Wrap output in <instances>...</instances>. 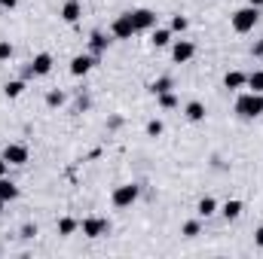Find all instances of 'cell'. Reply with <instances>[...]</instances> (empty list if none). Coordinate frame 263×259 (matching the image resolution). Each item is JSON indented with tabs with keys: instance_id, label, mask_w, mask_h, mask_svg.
<instances>
[{
	"instance_id": "34",
	"label": "cell",
	"mask_w": 263,
	"mask_h": 259,
	"mask_svg": "<svg viewBox=\"0 0 263 259\" xmlns=\"http://www.w3.org/2000/svg\"><path fill=\"white\" fill-rule=\"evenodd\" d=\"M248 3H251V6H263V0H248Z\"/></svg>"
},
{
	"instance_id": "28",
	"label": "cell",
	"mask_w": 263,
	"mask_h": 259,
	"mask_svg": "<svg viewBox=\"0 0 263 259\" xmlns=\"http://www.w3.org/2000/svg\"><path fill=\"white\" fill-rule=\"evenodd\" d=\"M172 31H181V34H184V31H187V18H184V15H175V18H172Z\"/></svg>"
},
{
	"instance_id": "3",
	"label": "cell",
	"mask_w": 263,
	"mask_h": 259,
	"mask_svg": "<svg viewBox=\"0 0 263 259\" xmlns=\"http://www.w3.org/2000/svg\"><path fill=\"white\" fill-rule=\"evenodd\" d=\"M80 229H83L86 238H101V235L110 232V223H107L104 217H86V220L80 223Z\"/></svg>"
},
{
	"instance_id": "4",
	"label": "cell",
	"mask_w": 263,
	"mask_h": 259,
	"mask_svg": "<svg viewBox=\"0 0 263 259\" xmlns=\"http://www.w3.org/2000/svg\"><path fill=\"white\" fill-rule=\"evenodd\" d=\"M110 31H114V37H117V40H132V37L138 34V31H135V21H132V12H123V15L114 21V28H110Z\"/></svg>"
},
{
	"instance_id": "11",
	"label": "cell",
	"mask_w": 263,
	"mask_h": 259,
	"mask_svg": "<svg viewBox=\"0 0 263 259\" xmlns=\"http://www.w3.org/2000/svg\"><path fill=\"white\" fill-rule=\"evenodd\" d=\"M107 43H110V40H107L104 34H98V31H95V34L89 37V52H92V55L98 58L101 52H107Z\"/></svg>"
},
{
	"instance_id": "27",
	"label": "cell",
	"mask_w": 263,
	"mask_h": 259,
	"mask_svg": "<svg viewBox=\"0 0 263 259\" xmlns=\"http://www.w3.org/2000/svg\"><path fill=\"white\" fill-rule=\"evenodd\" d=\"M184 235H187V238H196V235H199V223H196V220L184 223Z\"/></svg>"
},
{
	"instance_id": "10",
	"label": "cell",
	"mask_w": 263,
	"mask_h": 259,
	"mask_svg": "<svg viewBox=\"0 0 263 259\" xmlns=\"http://www.w3.org/2000/svg\"><path fill=\"white\" fill-rule=\"evenodd\" d=\"M92 64H95V55H77V58L70 61V73H73V76H86V73L92 70Z\"/></svg>"
},
{
	"instance_id": "13",
	"label": "cell",
	"mask_w": 263,
	"mask_h": 259,
	"mask_svg": "<svg viewBox=\"0 0 263 259\" xmlns=\"http://www.w3.org/2000/svg\"><path fill=\"white\" fill-rule=\"evenodd\" d=\"M156 49H162V46H168L172 43V28H153V40H150Z\"/></svg>"
},
{
	"instance_id": "25",
	"label": "cell",
	"mask_w": 263,
	"mask_h": 259,
	"mask_svg": "<svg viewBox=\"0 0 263 259\" xmlns=\"http://www.w3.org/2000/svg\"><path fill=\"white\" fill-rule=\"evenodd\" d=\"M147 134H150V137H159V134H162V122H159V119H150V122H147Z\"/></svg>"
},
{
	"instance_id": "21",
	"label": "cell",
	"mask_w": 263,
	"mask_h": 259,
	"mask_svg": "<svg viewBox=\"0 0 263 259\" xmlns=\"http://www.w3.org/2000/svg\"><path fill=\"white\" fill-rule=\"evenodd\" d=\"M248 89H251V92H260V95H263V70L248 73Z\"/></svg>"
},
{
	"instance_id": "8",
	"label": "cell",
	"mask_w": 263,
	"mask_h": 259,
	"mask_svg": "<svg viewBox=\"0 0 263 259\" xmlns=\"http://www.w3.org/2000/svg\"><path fill=\"white\" fill-rule=\"evenodd\" d=\"M132 21H135V31H150V28H156V12H150V9H135V12H132Z\"/></svg>"
},
{
	"instance_id": "35",
	"label": "cell",
	"mask_w": 263,
	"mask_h": 259,
	"mask_svg": "<svg viewBox=\"0 0 263 259\" xmlns=\"http://www.w3.org/2000/svg\"><path fill=\"white\" fill-rule=\"evenodd\" d=\"M3 204H6V201H3V198H0V210H3Z\"/></svg>"
},
{
	"instance_id": "1",
	"label": "cell",
	"mask_w": 263,
	"mask_h": 259,
	"mask_svg": "<svg viewBox=\"0 0 263 259\" xmlns=\"http://www.w3.org/2000/svg\"><path fill=\"white\" fill-rule=\"evenodd\" d=\"M236 113L245 116V119L260 116L263 113V95L260 92H245V95H239V101H236Z\"/></svg>"
},
{
	"instance_id": "30",
	"label": "cell",
	"mask_w": 263,
	"mask_h": 259,
	"mask_svg": "<svg viewBox=\"0 0 263 259\" xmlns=\"http://www.w3.org/2000/svg\"><path fill=\"white\" fill-rule=\"evenodd\" d=\"M0 6H3V9H15V6H18V0H0Z\"/></svg>"
},
{
	"instance_id": "23",
	"label": "cell",
	"mask_w": 263,
	"mask_h": 259,
	"mask_svg": "<svg viewBox=\"0 0 263 259\" xmlns=\"http://www.w3.org/2000/svg\"><path fill=\"white\" fill-rule=\"evenodd\" d=\"M159 98V107L162 110H172V107H178V98L172 95V92H162V95H156Z\"/></svg>"
},
{
	"instance_id": "6",
	"label": "cell",
	"mask_w": 263,
	"mask_h": 259,
	"mask_svg": "<svg viewBox=\"0 0 263 259\" xmlns=\"http://www.w3.org/2000/svg\"><path fill=\"white\" fill-rule=\"evenodd\" d=\"M138 186L135 183H126V186H117L114 189V204L117 207H129V204H135V198H138Z\"/></svg>"
},
{
	"instance_id": "32",
	"label": "cell",
	"mask_w": 263,
	"mask_h": 259,
	"mask_svg": "<svg viewBox=\"0 0 263 259\" xmlns=\"http://www.w3.org/2000/svg\"><path fill=\"white\" fill-rule=\"evenodd\" d=\"M6 168H9V162H6V159L0 156V177H6Z\"/></svg>"
},
{
	"instance_id": "16",
	"label": "cell",
	"mask_w": 263,
	"mask_h": 259,
	"mask_svg": "<svg viewBox=\"0 0 263 259\" xmlns=\"http://www.w3.org/2000/svg\"><path fill=\"white\" fill-rule=\"evenodd\" d=\"M187 119H190V122H202V119H205V107H202L199 101H190V104H187Z\"/></svg>"
},
{
	"instance_id": "33",
	"label": "cell",
	"mask_w": 263,
	"mask_h": 259,
	"mask_svg": "<svg viewBox=\"0 0 263 259\" xmlns=\"http://www.w3.org/2000/svg\"><path fill=\"white\" fill-rule=\"evenodd\" d=\"M254 55H263V43H257V46H254Z\"/></svg>"
},
{
	"instance_id": "19",
	"label": "cell",
	"mask_w": 263,
	"mask_h": 259,
	"mask_svg": "<svg viewBox=\"0 0 263 259\" xmlns=\"http://www.w3.org/2000/svg\"><path fill=\"white\" fill-rule=\"evenodd\" d=\"M220 213H223V217H227V220H236V217H239V213H242V201H236V198H233V201H227V204H223V210H220Z\"/></svg>"
},
{
	"instance_id": "5",
	"label": "cell",
	"mask_w": 263,
	"mask_h": 259,
	"mask_svg": "<svg viewBox=\"0 0 263 259\" xmlns=\"http://www.w3.org/2000/svg\"><path fill=\"white\" fill-rule=\"evenodd\" d=\"M52 70V55H46V52H40V55H34V61L25 67V76H46Z\"/></svg>"
},
{
	"instance_id": "9",
	"label": "cell",
	"mask_w": 263,
	"mask_h": 259,
	"mask_svg": "<svg viewBox=\"0 0 263 259\" xmlns=\"http://www.w3.org/2000/svg\"><path fill=\"white\" fill-rule=\"evenodd\" d=\"M3 159H6L9 165H25V162H28V146H22V143H6Z\"/></svg>"
},
{
	"instance_id": "24",
	"label": "cell",
	"mask_w": 263,
	"mask_h": 259,
	"mask_svg": "<svg viewBox=\"0 0 263 259\" xmlns=\"http://www.w3.org/2000/svg\"><path fill=\"white\" fill-rule=\"evenodd\" d=\"M46 104H49V107H62V104H65V95H62V92H49V95H46Z\"/></svg>"
},
{
	"instance_id": "17",
	"label": "cell",
	"mask_w": 263,
	"mask_h": 259,
	"mask_svg": "<svg viewBox=\"0 0 263 259\" xmlns=\"http://www.w3.org/2000/svg\"><path fill=\"white\" fill-rule=\"evenodd\" d=\"M77 229H80V223H77V220H70V217H62V220H59V235H73V232H77Z\"/></svg>"
},
{
	"instance_id": "15",
	"label": "cell",
	"mask_w": 263,
	"mask_h": 259,
	"mask_svg": "<svg viewBox=\"0 0 263 259\" xmlns=\"http://www.w3.org/2000/svg\"><path fill=\"white\" fill-rule=\"evenodd\" d=\"M0 198H3V201H15V198H18V186L9 183L6 177H0Z\"/></svg>"
},
{
	"instance_id": "29",
	"label": "cell",
	"mask_w": 263,
	"mask_h": 259,
	"mask_svg": "<svg viewBox=\"0 0 263 259\" xmlns=\"http://www.w3.org/2000/svg\"><path fill=\"white\" fill-rule=\"evenodd\" d=\"M22 235H25V238H34V235H37V229H34V226H25V229H22Z\"/></svg>"
},
{
	"instance_id": "26",
	"label": "cell",
	"mask_w": 263,
	"mask_h": 259,
	"mask_svg": "<svg viewBox=\"0 0 263 259\" xmlns=\"http://www.w3.org/2000/svg\"><path fill=\"white\" fill-rule=\"evenodd\" d=\"M6 58H12V43L0 40V61H6Z\"/></svg>"
},
{
	"instance_id": "20",
	"label": "cell",
	"mask_w": 263,
	"mask_h": 259,
	"mask_svg": "<svg viewBox=\"0 0 263 259\" xmlns=\"http://www.w3.org/2000/svg\"><path fill=\"white\" fill-rule=\"evenodd\" d=\"M196 210H199V217H211V213L217 210V201H214V198H202Z\"/></svg>"
},
{
	"instance_id": "7",
	"label": "cell",
	"mask_w": 263,
	"mask_h": 259,
	"mask_svg": "<svg viewBox=\"0 0 263 259\" xmlns=\"http://www.w3.org/2000/svg\"><path fill=\"white\" fill-rule=\"evenodd\" d=\"M193 55H196V46H193L190 40H178V43L172 46V58H175L178 64H187Z\"/></svg>"
},
{
	"instance_id": "12",
	"label": "cell",
	"mask_w": 263,
	"mask_h": 259,
	"mask_svg": "<svg viewBox=\"0 0 263 259\" xmlns=\"http://www.w3.org/2000/svg\"><path fill=\"white\" fill-rule=\"evenodd\" d=\"M223 85H227V89H242V85H248V73H242V70H230V73L223 76Z\"/></svg>"
},
{
	"instance_id": "22",
	"label": "cell",
	"mask_w": 263,
	"mask_h": 259,
	"mask_svg": "<svg viewBox=\"0 0 263 259\" xmlns=\"http://www.w3.org/2000/svg\"><path fill=\"white\" fill-rule=\"evenodd\" d=\"M150 89H153V95H162V92H172V79H168V76H159V79H156V82H153Z\"/></svg>"
},
{
	"instance_id": "18",
	"label": "cell",
	"mask_w": 263,
	"mask_h": 259,
	"mask_svg": "<svg viewBox=\"0 0 263 259\" xmlns=\"http://www.w3.org/2000/svg\"><path fill=\"white\" fill-rule=\"evenodd\" d=\"M22 92H25V82H22V79H12V82L3 85V95H6V98H18Z\"/></svg>"
},
{
	"instance_id": "14",
	"label": "cell",
	"mask_w": 263,
	"mask_h": 259,
	"mask_svg": "<svg viewBox=\"0 0 263 259\" xmlns=\"http://www.w3.org/2000/svg\"><path fill=\"white\" fill-rule=\"evenodd\" d=\"M62 18H65L67 25H73L80 18V0H67L65 6H62Z\"/></svg>"
},
{
	"instance_id": "31",
	"label": "cell",
	"mask_w": 263,
	"mask_h": 259,
	"mask_svg": "<svg viewBox=\"0 0 263 259\" xmlns=\"http://www.w3.org/2000/svg\"><path fill=\"white\" fill-rule=\"evenodd\" d=\"M254 241H257V247H260V250H263V226H260V229H257V232H254Z\"/></svg>"
},
{
	"instance_id": "2",
	"label": "cell",
	"mask_w": 263,
	"mask_h": 259,
	"mask_svg": "<svg viewBox=\"0 0 263 259\" xmlns=\"http://www.w3.org/2000/svg\"><path fill=\"white\" fill-rule=\"evenodd\" d=\"M257 18H260L257 6H251V3H248L245 9H236V12H233V31H239V34H248V31H254Z\"/></svg>"
}]
</instances>
